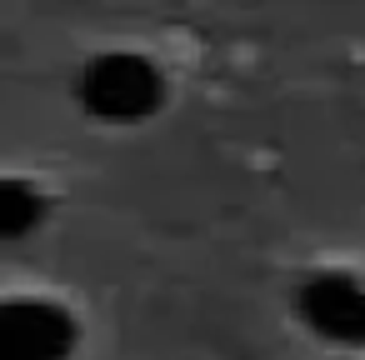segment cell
Returning a JSON list of instances; mask_svg holds the SVG:
<instances>
[{
  "label": "cell",
  "instance_id": "6da1fadb",
  "mask_svg": "<svg viewBox=\"0 0 365 360\" xmlns=\"http://www.w3.org/2000/svg\"><path fill=\"white\" fill-rule=\"evenodd\" d=\"M76 91H81V106L96 120L135 125V120L155 115V106L165 101V76L135 51H106L81 71Z\"/></svg>",
  "mask_w": 365,
  "mask_h": 360
},
{
  "label": "cell",
  "instance_id": "7a4b0ae2",
  "mask_svg": "<svg viewBox=\"0 0 365 360\" xmlns=\"http://www.w3.org/2000/svg\"><path fill=\"white\" fill-rule=\"evenodd\" d=\"M76 345V320L56 300H11L0 310V355L6 360H66Z\"/></svg>",
  "mask_w": 365,
  "mask_h": 360
},
{
  "label": "cell",
  "instance_id": "3957f363",
  "mask_svg": "<svg viewBox=\"0 0 365 360\" xmlns=\"http://www.w3.org/2000/svg\"><path fill=\"white\" fill-rule=\"evenodd\" d=\"M41 215H46V200H41L26 180H6V185H0V235L21 240Z\"/></svg>",
  "mask_w": 365,
  "mask_h": 360
}]
</instances>
